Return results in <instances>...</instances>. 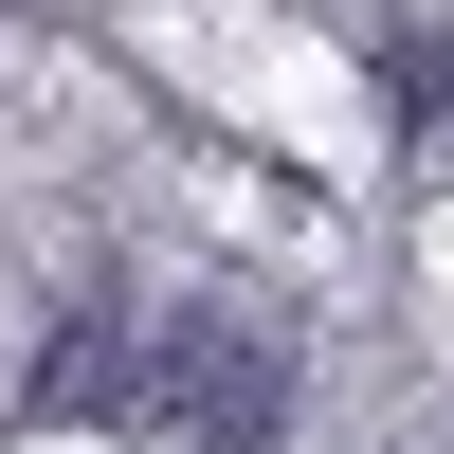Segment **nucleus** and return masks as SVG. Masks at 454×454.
Returning <instances> with one entry per match:
<instances>
[{"mask_svg":"<svg viewBox=\"0 0 454 454\" xmlns=\"http://www.w3.org/2000/svg\"><path fill=\"white\" fill-rule=\"evenodd\" d=\"M128 400H164L182 454H254V436H273V346H254V327H182Z\"/></svg>","mask_w":454,"mask_h":454,"instance_id":"nucleus-1","label":"nucleus"}]
</instances>
